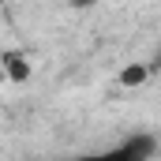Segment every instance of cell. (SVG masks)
Wrapping results in <instances>:
<instances>
[{
	"mask_svg": "<svg viewBox=\"0 0 161 161\" xmlns=\"http://www.w3.org/2000/svg\"><path fill=\"white\" fill-rule=\"evenodd\" d=\"M71 4H75V8H79V11H86V8H94V4H97V0H71Z\"/></svg>",
	"mask_w": 161,
	"mask_h": 161,
	"instance_id": "4",
	"label": "cell"
},
{
	"mask_svg": "<svg viewBox=\"0 0 161 161\" xmlns=\"http://www.w3.org/2000/svg\"><path fill=\"white\" fill-rule=\"evenodd\" d=\"M116 154H120V158H131V161L154 158V154H158V139H154V135H146V131H135L127 142L116 146Z\"/></svg>",
	"mask_w": 161,
	"mask_h": 161,
	"instance_id": "1",
	"label": "cell"
},
{
	"mask_svg": "<svg viewBox=\"0 0 161 161\" xmlns=\"http://www.w3.org/2000/svg\"><path fill=\"white\" fill-rule=\"evenodd\" d=\"M0 71H4V79H11V82H26L30 79V60H26L19 49H11V53H4V60H0Z\"/></svg>",
	"mask_w": 161,
	"mask_h": 161,
	"instance_id": "2",
	"label": "cell"
},
{
	"mask_svg": "<svg viewBox=\"0 0 161 161\" xmlns=\"http://www.w3.org/2000/svg\"><path fill=\"white\" fill-rule=\"evenodd\" d=\"M146 79H150V68H146V64H127V68L120 71V82H124V86H142Z\"/></svg>",
	"mask_w": 161,
	"mask_h": 161,
	"instance_id": "3",
	"label": "cell"
}]
</instances>
